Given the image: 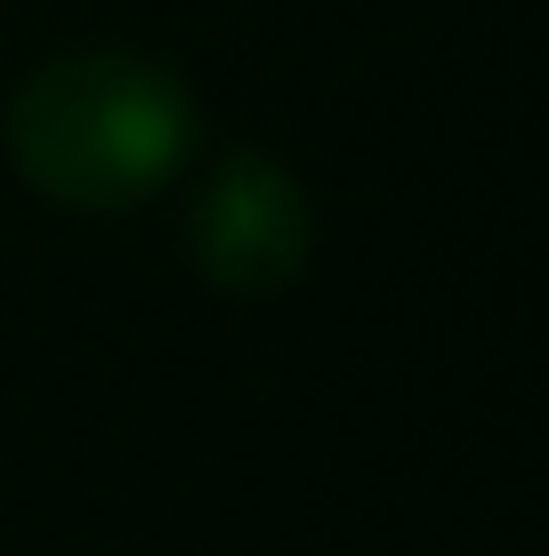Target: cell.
Returning a JSON list of instances; mask_svg holds the SVG:
<instances>
[{"label":"cell","instance_id":"cell-2","mask_svg":"<svg viewBox=\"0 0 549 556\" xmlns=\"http://www.w3.org/2000/svg\"><path fill=\"white\" fill-rule=\"evenodd\" d=\"M186 258L226 299H275L315 258V202L275 153L235 146L186 202Z\"/></svg>","mask_w":549,"mask_h":556},{"label":"cell","instance_id":"cell-1","mask_svg":"<svg viewBox=\"0 0 549 556\" xmlns=\"http://www.w3.org/2000/svg\"><path fill=\"white\" fill-rule=\"evenodd\" d=\"M195 98L162 56L65 49L16 81L0 113L9 169L57 210H138L195 162Z\"/></svg>","mask_w":549,"mask_h":556}]
</instances>
